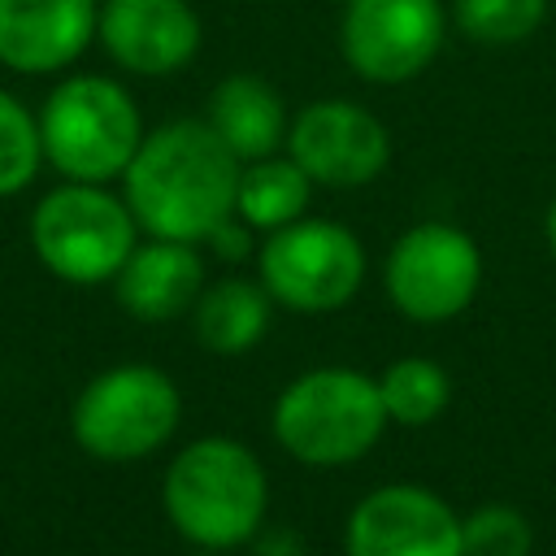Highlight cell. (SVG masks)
Masks as SVG:
<instances>
[{"label": "cell", "instance_id": "cb8c5ba5", "mask_svg": "<svg viewBox=\"0 0 556 556\" xmlns=\"http://www.w3.org/2000/svg\"><path fill=\"white\" fill-rule=\"evenodd\" d=\"M200 556H213V552H200Z\"/></svg>", "mask_w": 556, "mask_h": 556}, {"label": "cell", "instance_id": "ac0fdd59", "mask_svg": "<svg viewBox=\"0 0 556 556\" xmlns=\"http://www.w3.org/2000/svg\"><path fill=\"white\" fill-rule=\"evenodd\" d=\"M378 395H382L387 421H395V426H430L447 408L452 382H447L443 365H434L426 356H400V361H391L382 369Z\"/></svg>", "mask_w": 556, "mask_h": 556}, {"label": "cell", "instance_id": "30bf717a", "mask_svg": "<svg viewBox=\"0 0 556 556\" xmlns=\"http://www.w3.org/2000/svg\"><path fill=\"white\" fill-rule=\"evenodd\" d=\"M287 156L317 187H365L391 161V130L382 117L356 100H313L287 126Z\"/></svg>", "mask_w": 556, "mask_h": 556}, {"label": "cell", "instance_id": "277c9868", "mask_svg": "<svg viewBox=\"0 0 556 556\" xmlns=\"http://www.w3.org/2000/svg\"><path fill=\"white\" fill-rule=\"evenodd\" d=\"M387 430V408L378 395V378L321 365L287 382L274 400V439L278 447L313 469H339L361 460Z\"/></svg>", "mask_w": 556, "mask_h": 556}, {"label": "cell", "instance_id": "9c48e42d", "mask_svg": "<svg viewBox=\"0 0 556 556\" xmlns=\"http://www.w3.org/2000/svg\"><path fill=\"white\" fill-rule=\"evenodd\" d=\"M382 282L408 321L439 326L473 304L482 287V252L452 222H417L391 243Z\"/></svg>", "mask_w": 556, "mask_h": 556}, {"label": "cell", "instance_id": "52a82bcc", "mask_svg": "<svg viewBox=\"0 0 556 556\" xmlns=\"http://www.w3.org/2000/svg\"><path fill=\"white\" fill-rule=\"evenodd\" d=\"M265 291L291 313H334L365 282L361 239L330 217H300L265 235L256 252Z\"/></svg>", "mask_w": 556, "mask_h": 556}, {"label": "cell", "instance_id": "3957f363", "mask_svg": "<svg viewBox=\"0 0 556 556\" xmlns=\"http://www.w3.org/2000/svg\"><path fill=\"white\" fill-rule=\"evenodd\" d=\"M43 165L74 182H113L126 174L148 126L130 87L113 74H61L39 104Z\"/></svg>", "mask_w": 556, "mask_h": 556}, {"label": "cell", "instance_id": "8992f818", "mask_svg": "<svg viewBox=\"0 0 556 556\" xmlns=\"http://www.w3.org/2000/svg\"><path fill=\"white\" fill-rule=\"evenodd\" d=\"M178 421L182 395L174 378L156 365H113L96 374L70 408L74 443L87 456L113 465L152 456L174 439Z\"/></svg>", "mask_w": 556, "mask_h": 556}, {"label": "cell", "instance_id": "d6986e66", "mask_svg": "<svg viewBox=\"0 0 556 556\" xmlns=\"http://www.w3.org/2000/svg\"><path fill=\"white\" fill-rule=\"evenodd\" d=\"M552 0H452V26L478 48L526 43L547 22Z\"/></svg>", "mask_w": 556, "mask_h": 556}, {"label": "cell", "instance_id": "ba28073f", "mask_svg": "<svg viewBox=\"0 0 556 556\" xmlns=\"http://www.w3.org/2000/svg\"><path fill=\"white\" fill-rule=\"evenodd\" d=\"M452 30L443 0H348L339 17L343 65L378 87L413 83L434 65Z\"/></svg>", "mask_w": 556, "mask_h": 556}, {"label": "cell", "instance_id": "603a6c76", "mask_svg": "<svg viewBox=\"0 0 556 556\" xmlns=\"http://www.w3.org/2000/svg\"><path fill=\"white\" fill-rule=\"evenodd\" d=\"M543 239H547V252L556 256V195H552V204L543 213Z\"/></svg>", "mask_w": 556, "mask_h": 556}, {"label": "cell", "instance_id": "7c38bea8", "mask_svg": "<svg viewBox=\"0 0 556 556\" xmlns=\"http://www.w3.org/2000/svg\"><path fill=\"white\" fill-rule=\"evenodd\" d=\"M96 43L135 78H169L200 56L204 22L191 0H100Z\"/></svg>", "mask_w": 556, "mask_h": 556}, {"label": "cell", "instance_id": "4fadbf2b", "mask_svg": "<svg viewBox=\"0 0 556 556\" xmlns=\"http://www.w3.org/2000/svg\"><path fill=\"white\" fill-rule=\"evenodd\" d=\"M100 0H0V70L52 78L96 43Z\"/></svg>", "mask_w": 556, "mask_h": 556}, {"label": "cell", "instance_id": "5b68a950", "mask_svg": "<svg viewBox=\"0 0 556 556\" xmlns=\"http://www.w3.org/2000/svg\"><path fill=\"white\" fill-rule=\"evenodd\" d=\"M139 243V222L130 204L109 191V182L61 178L30 208V248L39 265L74 287L113 282Z\"/></svg>", "mask_w": 556, "mask_h": 556}, {"label": "cell", "instance_id": "7a4b0ae2", "mask_svg": "<svg viewBox=\"0 0 556 556\" xmlns=\"http://www.w3.org/2000/svg\"><path fill=\"white\" fill-rule=\"evenodd\" d=\"M161 504L187 543L204 552H226L261 530L269 508V482L252 447L226 434H208L187 443L169 460Z\"/></svg>", "mask_w": 556, "mask_h": 556}, {"label": "cell", "instance_id": "8fae6325", "mask_svg": "<svg viewBox=\"0 0 556 556\" xmlns=\"http://www.w3.org/2000/svg\"><path fill=\"white\" fill-rule=\"evenodd\" d=\"M348 556H465L460 517L417 482H391L356 500L343 526Z\"/></svg>", "mask_w": 556, "mask_h": 556}, {"label": "cell", "instance_id": "7402d4cb", "mask_svg": "<svg viewBox=\"0 0 556 556\" xmlns=\"http://www.w3.org/2000/svg\"><path fill=\"white\" fill-rule=\"evenodd\" d=\"M204 243H208V252L222 256V261H248V256H252V226H248L239 213H230Z\"/></svg>", "mask_w": 556, "mask_h": 556}, {"label": "cell", "instance_id": "e0dca14e", "mask_svg": "<svg viewBox=\"0 0 556 556\" xmlns=\"http://www.w3.org/2000/svg\"><path fill=\"white\" fill-rule=\"evenodd\" d=\"M313 178L295 165V156L274 152L261 161H243L239 169V191H235V213L252 226V230H278L291 226L308 213L313 200Z\"/></svg>", "mask_w": 556, "mask_h": 556}, {"label": "cell", "instance_id": "6da1fadb", "mask_svg": "<svg viewBox=\"0 0 556 556\" xmlns=\"http://www.w3.org/2000/svg\"><path fill=\"white\" fill-rule=\"evenodd\" d=\"M243 161L204 117H174L143 135L122 174V200L152 239L204 243L230 213Z\"/></svg>", "mask_w": 556, "mask_h": 556}, {"label": "cell", "instance_id": "2e32d148", "mask_svg": "<svg viewBox=\"0 0 556 556\" xmlns=\"http://www.w3.org/2000/svg\"><path fill=\"white\" fill-rule=\"evenodd\" d=\"M274 295L265 282L252 278H217L208 282L191 304L195 339L217 356H243L252 352L269 330Z\"/></svg>", "mask_w": 556, "mask_h": 556}, {"label": "cell", "instance_id": "9a60e30c", "mask_svg": "<svg viewBox=\"0 0 556 556\" xmlns=\"http://www.w3.org/2000/svg\"><path fill=\"white\" fill-rule=\"evenodd\" d=\"M204 122L239 161H261V156H274L278 148H287L291 113L269 78L239 70V74H226L208 91Z\"/></svg>", "mask_w": 556, "mask_h": 556}, {"label": "cell", "instance_id": "5bb4252c", "mask_svg": "<svg viewBox=\"0 0 556 556\" xmlns=\"http://www.w3.org/2000/svg\"><path fill=\"white\" fill-rule=\"evenodd\" d=\"M113 291L135 321H174L178 313H191L195 295L204 291V261L195 243L148 235V243H135L117 269Z\"/></svg>", "mask_w": 556, "mask_h": 556}, {"label": "cell", "instance_id": "ffe728a7", "mask_svg": "<svg viewBox=\"0 0 556 556\" xmlns=\"http://www.w3.org/2000/svg\"><path fill=\"white\" fill-rule=\"evenodd\" d=\"M43 169L39 117L9 87H0V200L26 191Z\"/></svg>", "mask_w": 556, "mask_h": 556}, {"label": "cell", "instance_id": "44dd1931", "mask_svg": "<svg viewBox=\"0 0 556 556\" xmlns=\"http://www.w3.org/2000/svg\"><path fill=\"white\" fill-rule=\"evenodd\" d=\"M534 530L513 504H482L460 517V552L465 556H530Z\"/></svg>", "mask_w": 556, "mask_h": 556}]
</instances>
